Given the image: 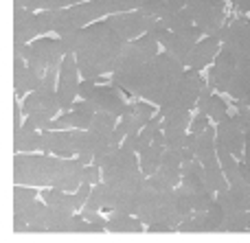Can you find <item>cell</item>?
Listing matches in <instances>:
<instances>
[{"label": "cell", "mask_w": 250, "mask_h": 243, "mask_svg": "<svg viewBox=\"0 0 250 243\" xmlns=\"http://www.w3.org/2000/svg\"><path fill=\"white\" fill-rule=\"evenodd\" d=\"M151 116H154V108L149 105V101H143V103L132 105V110L125 116H121L119 123L127 130V134H138L151 121Z\"/></svg>", "instance_id": "603a6c76"}, {"label": "cell", "mask_w": 250, "mask_h": 243, "mask_svg": "<svg viewBox=\"0 0 250 243\" xmlns=\"http://www.w3.org/2000/svg\"><path fill=\"white\" fill-rule=\"evenodd\" d=\"M202 29L198 24L189 26L185 31H178V33H171V37L165 44V51L171 57H176L182 66H187V59H189V53L193 51V46L202 39Z\"/></svg>", "instance_id": "5bb4252c"}, {"label": "cell", "mask_w": 250, "mask_h": 243, "mask_svg": "<svg viewBox=\"0 0 250 243\" xmlns=\"http://www.w3.org/2000/svg\"><path fill=\"white\" fill-rule=\"evenodd\" d=\"M167 151V143H165V131H160L154 138V143L145 149L143 153H138V162H141V171L149 178L158 171L160 160H163V153Z\"/></svg>", "instance_id": "7402d4cb"}, {"label": "cell", "mask_w": 250, "mask_h": 243, "mask_svg": "<svg viewBox=\"0 0 250 243\" xmlns=\"http://www.w3.org/2000/svg\"><path fill=\"white\" fill-rule=\"evenodd\" d=\"M204 83L207 81L200 77V70H195V68L185 70L180 81L173 86V90L169 92V96L160 103V114L167 116V114L178 112V110H191L195 103H198Z\"/></svg>", "instance_id": "52a82bcc"}, {"label": "cell", "mask_w": 250, "mask_h": 243, "mask_svg": "<svg viewBox=\"0 0 250 243\" xmlns=\"http://www.w3.org/2000/svg\"><path fill=\"white\" fill-rule=\"evenodd\" d=\"M173 195H176V206H178V213L182 215V219H187L189 215H193V204H191L189 191H187L182 184H178V187L173 188Z\"/></svg>", "instance_id": "60d3db41"}, {"label": "cell", "mask_w": 250, "mask_h": 243, "mask_svg": "<svg viewBox=\"0 0 250 243\" xmlns=\"http://www.w3.org/2000/svg\"><path fill=\"white\" fill-rule=\"evenodd\" d=\"M215 138H217V131L213 130V127H207V130L200 131V134H189L187 136L185 147H189L191 151H193L195 160H200L204 165V162L215 160L217 158Z\"/></svg>", "instance_id": "e0dca14e"}, {"label": "cell", "mask_w": 250, "mask_h": 243, "mask_svg": "<svg viewBox=\"0 0 250 243\" xmlns=\"http://www.w3.org/2000/svg\"><path fill=\"white\" fill-rule=\"evenodd\" d=\"M178 230L180 232H208L204 213H193V215H189L187 219H182V222L178 224Z\"/></svg>", "instance_id": "f35d334b"}, {"label": "cell", "mask_w": 250, "mask_h": 243, "mask_svg": "<svg viewBox=\"0 0 250 243\" xmlns=\"http://www.w3.org/2000/svg\"><path fill=\"white\" fill-rule=\"evenodd\" d=\"M40 151L60 158H73L75 147L70 130H42V149Z\"/></svg>", "instance_id": "2e32d148"}, {"label": "cell", "mask_w": 250, "mask_h": 243, "mask_svg": "<svg viewBox=\"0 0 250 243\" xmlns=\"http://www.w3.org/2000/svg\"><path fill=\"white\" fill-rule=\"evenodd\" d=\"M235 68H237V57H235V53L222 42V48H220V53H217L215 64H213V70H211V77H208V86H211L213 90L229 92Z\"/></svg>", "instance_id": "4fadbf2b"}, {"label": "cell", "mask_w": 250, "mask_h": 243, "mask_svg": "<svg viewBox=\"0 0 250 243\" xmlns=\"http://www.w3.org/2000/svg\"><path fill=\"white\" fill-rule=\"evenodd\" d=\"M165 22H167V26L171 29V33L185 31V29H189V26H193V24H195L193 16H191V11H189L187 7H180L171 18H169V20H165Z\"/></svg>", "instance_id": "d590c367"}, {"label": "cell", "mask_w": 250, "mask_h": 243, "mask_svg": "<svg viewBox=\"0 0 250 243\" xmlns=\"http://www.w3.org/2000/svg\"><path fill=\"white\" fill-rule=\"evenodd\" d=\"M204 219H207L208 232H224V210H222V206L217 204V197H215V204L204 213Z\"/></svg>", "instance_id": "8d00e7d4"}, {"label": "cell", "mask_w": 250, "mask_h": 243, "mask_svg": "<svg viewBox=\"0 0 250 243\" xmlns=\"http://www.w3.org/2000/svg\"><path fill=\"white\" fill-rule=\"evenodd\" d=\"M248 232H250V210H248Z\"/></svg>", "instance_id": "6f0895ef"}, {"label": "cell", "mask_w": 250, "mask_h": 243, "mask_svg": "<svg viewBox=\"0 0 250 243\" xmlns=\"http://www.w3.org/2000/svg\"><path fill=\"white\" fill-rule=\"evenodd\" d=\"M31 202H35V191L26 184L13 187V213H24Z\"/></svg>", "instance_id": "836d02e7"}, {"label": "cell", "mask_w": 250, "mask_h": 243, "mask_svg": "<svg viewBox=\"0 0 250 243\" xmlns=\"http://www.w3.org/2000/svg\"><path fill=\"white\" fill-rule=\"evenodd\" d=\"M145 2H149V0H143V4H145Z\"/></svg>", "instance_id": "91938a15"}, {"label": "cell", "mask_w": 250, "mask_h": 243, "mask_svg": "<svg viewBox=\"0 0 250 243\" xmlns=\"http://www.w3.org/2000/svg\"><path fill=\"white\" fill-rule=\"evenodd\" d=\"M176 7H187L204 35H215L224 26V0H171Z\"/></svg>", "instance_id": "ba28073f"}, {"label": "cell", "mask_w": 250, "mask_h": 243, "mask_svg": "<svg viewBox=\"0 0 250 243\" xmlns=\"http://www.w3.org/2000/svg\"><path fill=\"white\" fill-rule=\"evenodd\" d=\"M83 208H86V210H99V208L114 210V208H117V191H114L108 182H104V180H101L99 184H95V187H92L90 197H88V202H86V206H83Z\"/></svg>", "instance_id": "cb8c5ba5"}, {"label": "cell", "mask_w": 250, "mask_h": 243, "mask_svg": "<svg viewBox=\"0 0 250 243\" xmlns=\"http://www.w3.org/2000/svg\"><path fill=\"white\" fill-rule=\"evenodd\" d=\"M70 112H73V125L77 127V130H88L92 118H95V114H97V108L90 103V101L82 99V101H75Z\"/></svg>", "instance_id": "1f68e13d"}, {"label": "cell", "mask_w": 250, "mask_h": 243, "mask_svg": "<svg viewBox=\"0 0 250 243\" xmlns=\"http://www.w3.org/2000/svg\"><path fill=\"white\" fill-rule=\"evenodd\" d=\"M48 130H75V125H73V112H64L62 116L53 118V121L48 123Z\"/></svg>", "instance_id": "bcb514c9"}, {"label": "cell", "mask_w": 250, "mask_h": 243, "mask_svg": "<svg viewBox=\"0 0 250 243\" xmlns=\"http://www.w3.org/2000/svg\"><path fill=\"white\" fill-rule=\"evenodd\" d=\"M105 228L99 226V224L95 222H88V219H83L82 215L79 217H68L64 224H62V230L60 232H104Z\"/></svg>", "instance_id": "d6a6232c"}, {"label": "cell", "mask_w": 250, "mask_h": 243, "mask_svg": "<svg viewBox=\"0 0 250 243\" xmlns=\"http://www.w3.org/2000/svg\"><path fill=\"white\" fill-rule=\"evenodd\" d=\"M38 35L35 13L24 7H13V42H29Z\"/></svg>", "instance_id": "ffe728a7"}, {"label": "cell", "mask_w": 250, "mask_h": 243, "mask_svg": "<svg viewBox=\"0 0 250 243\" xmlns=\"http://www.w3.org/2000/svg\"><path fill=\"white\" fill-rule=\"evenodd\" d=\"M44 202H46L53 210H57L60 215H64V217H70L73 210H77V206H75V195L68 193V191H62V188L51 187L46 193H44Z\"/></svg>", "instance_id": "f1b7e54d"}, {"label": "cell", "mask_w": 250, "mask_h": 243, "mask_svg": "<svg viewBox=\"0 0 250 243\" xmlns=\"http://www.w3.org/2000/svg\"><path fill=\"white\" fill-rule=\"evenodd\" d=\"M195 108H198V112H204L215 123H220L224 116H229V103L220 94H200Z\"/></svg>", "instance_id": "83f0119b"}, {"label": "cell", "mask_w": 250, "mask_h": 243, "mask_svg": "<svg viewBox=\"0 0 250 243\" xmlns=\"http://www.w3.org/2000/svg\"><path fill=\"white\" fill-rule=\"evenodd\" d=\"M191 114L189 110H178V112H171L163 118V127H178V130H187L191 125Z\"/></svg>", "instance_id": "b9f144b4"}, {"label": "cell", "mask_w": 250, "mask_h": 243, "mask_svg": "<svg viewBox=\"0 0 250 243\" xmlns=\"http://www.w3.org/2000/svg\"><path fill=\"white\" fill-rule=\"evenodd\" d=\"M26 70H29V64H26L24 57L13 55V86H16V94L24 96V79H26Z\"/></svg>", "instance_id": "e575fe53"}, {"label": "cell", "mask_w": 250, "mask_h": 243, "mask_svg": "<svg viewBox=\"0 0 250 243\" xmlns=\"http://www.w3.org/2000/svg\"><path fill=\"white\" fill-rule=\"evenodd\" d=\"M136 215L145 226H149V224H167V226L176 228L182 222L173 191H156L147 178L141 184V200H138Z\"/></svg>", "instance_id": "277c9868"}, {"label": "cell", "mask_w": 250, "mask_h": 243, "mask_svg": "<svg viewBox=\"0 0 250 243\" xmlns=\"http://www.w3.org/2000/svg\"><path fill=\"white\" fill-rule=\"evenodd\" d=\"M165 131V143H167V149L171 151H180L187 143V134L185 130H178V127H163Z\"/></svg>", "instance_id": "ab89813d"}, {"label": "cell", "mask_w": 250, "mask_h": 243, "mask_svg": "<svg viewBox=\"0 0 250 243\" xmlns=\"http://www.w3.org/2000/svg\"><path fill=\"white\" fill-rule=\"evenodd\" d=\"M108 230L110 232H143V222L141 219H134L129 213L123 210H114L108 217Z\"/></svg>", "instance_id": "4dcf8cb0"}, {"label": "cell", "mask_w": 250, "mask_h": 243, "mask_svg": "<svg viewBox=\"0 0 250 243\" xmlns=\"http://www.w3.org/2000/svg\"><path fill=\"white\" fill-rule=\"evenodd\" d=\"M35 22H38V35L53 33V22H51V9L35 13Z\"/></svg>", "instance_id": "ee69618b"}, {"label": "cell", "mask_w": 250, "mask_h": 243, "mask_svg": "<svg viewBox=\"0 0 250 243\" xmlns=\"http://www.w3.org/2000/svg\"><path fill=\"white\" fill-rule=\"evenodd\" d=\"M145 230L147 232H171L173 226H167V224H149Z\"/></svg>", "instance_id": "816d5d0a"}, {"label": "cell", "mask_w": 250, "mask_h": 243, "mask_svg": "<svg viewBox=\"0 0 250 243\" xmlns=\"http://www.w3.org/2000/svg\"><path fill=\"white\" fill-rule=\"evenodd\" d=\"M207 127H208V116L204 112H198L195 114V118L191 121L189 130H191V134H200V131H204Z\"/></svg>", "instance_id": "c3c4849f"}, {"label": "cell", "mask_w": 250, "mask_h": 243, "mask_svg": "<svg viewBox=\"0 0 250 243\" xmlns=\"http://www.w3.org/2000/svg\"><path fill=\"white\" fill-rule=\"evenodd\" d=\"M57 96L64 112L73 110L75 101L79 96V66L75 53H66L60 64V77H57Z\"/></svg>", "instance_id": "30bf717a"}, {"label": "cell", "mask_w": 250, "mask_h": 243, "mask_svg": "<svg viewBox=\"0 0 250 243\" xmlns=\"http://www.w3.org/2000/svg\"><path fill=\"white\" fill-rule=\"evenodd\" d=\"M239 173L244 175V180H246V182H250V160H246V158H244V160H239Z\"/></svg>", "instance_id": "f5cc1de1"}, {"label": "cell", "mask_w": 250, "mask_h": 243, "mask_svg": "<svg viewBox=\"0 0 250 243\" xmlns=\"http://www.w3.org/2000/svg\"><path fill=\"white\" fill-rule=\"evenodd\" d=\"M224 232H248V213L237 210V213L224 215Z\"/></svg>", "instance_id": "74e56055"}, {"label": "cell", "mask_w": 250, "mask_h": 243, "mask_svg": "<svg viewBox=\"0 0 250 243\" xmlns=\"http://www.w3.org/2000/svg\"><path fill=\"white\" fill-rule=\"evenodd\" d=\"M220 48H222V39L217 37V35H207V37H202L193 46V51L189 53L187 68H195V70L207 68V66L217 57Z\"/></svg>", "instance_id": "ac0fdd59"}, {"label": "cell", "mask_w": 250, "mask_h": 243, "mask_svg": "<svg viewBox=\"0 0 250 243\" xmlns=\"http://www.w3.org/2000/svg\"><path fill=\"white\" fill-rule=\"evenodd\" d=\"M233 121L239 125V130H244V131L250 130V108L246 101H237V110L233 114Z\"/></svg>", "instance_id": "7bdbcfd3"}, {"label": "cell", "mask_w": 250, "mask_h": 243, "mask_svg": "<svg viewBox=\"0 0 250 243\" xmlns=\"http://www.w3.org/2000/svg\"><path fill=\"white\" fill-rule=\"evenodd\" d=\"M248 92H250V59H242L237 61V68H235L233 79H230L229 94L235 101H244L248 96Z\"/></svg>", "instance_id": "484cf974"}, {"label": "cell", "mask_w": 250, "mask_h": 243, "mask_svg": "<svg viewBox=\"0 0 250 243\" xmlns=\"http://www.w3.org/2000/svg\"><path fill=\"white\" fill-rule=\"evenodd\" d=\"M90 191H92V184L82 182V187H79L77 191L73 193V195H75V206H77V210H82L83 206H86L88 197H90Z\"/></svg>", "instance_id": "7dc6e473"}, {"label": "cell", "mask_w": 250, "mask_h": 243, "mask_svg": "<svg viewBox=\"0 0 250 243\" xmlns=\"http://www.w3.org/2000/svg\"><path fill=\"white\" fill-rule=\"evenodd\" d=\"M217 140L226 145L237 158H244V143H246V131L239 130V125L233 121V116H224L217 123Z\"/></svg>", "instance_id": "d6986e66"}, {"label": "cell", "mask_w": 250, "mask_h": 243, "mask_svg": "<svg viewBox=\"0 0 250 243\" xmlns=\"http://www.w3.org/2000/svg\"><path fill=\"white\" fill-rule=\"evenodd\" d=\"M156 173L163 175L169 184L178 187V184L182 182V160H180V156H178V151L167 149V151L163 153V160H160V167Z\"/></svg>", "instance_id": "f546056e"}, {"label": "cell", "mask_w": 250, "mask_h": 243, "mask_svg": "<svg viewBox=\"0 0 250 243\" xmlns=\"http://www.w3.org/2000/svg\"><path fill=\"white\" fill-rule=\"evenodd\" d=\"M82 180L83 182H88V184H99L101 180H104V173H101V167H97V165H86L83 167V171H82Z\"/></svg>", "instance_id": "f6af8a7d"}, {"label": "cell", "mask_w": 250, "mask_h": 243, "mask_svg": "<svg viewBox=\"0 0 250 243\" xmlns=\"http://www.w3.org/2000/svg\"><path fill=\"white\" fill-rule=\"evenodd\" d=\"M248 13H250V0H248Z\"/></svg>", "instance_id": "680465c9"}, {"label": "cell", "mask_w": 250, "mask_h": 243, "mask_svg": "<svg viewBox=\"0 0 250 243\" xmlns=\"http://www.w3.org/2000/svg\"><path fill=\"white\" fill-rule=\"evenodd\" d=\"M182 75H185V66L176 57H171L167 51L158 53L147 66L138 96H143L149 103L160 105L169 96V92L173 90V86L180 81Z\"/></svg>", "instance_id": "3957f363"}, {"label": "cell", "mask_w": 250, "mask_h": 243, "mask_svg": "<svg viewBox=\"0 0 250 243\" xmlns=\"http://www.w3.org/2000/svg\"><path fill=\"white\" fill-rule=\"evenodd\" d=\"M230 2H233L239 11H246L248 13V0H230Z\"/></svg>", "instance_id": "11a10c76"}, {"label": "cell", "mask_w": 250, "mask_h": 243, "mask_svg": "<svg viewBox=\"0 0 250 243\" xmlns=\"http://www.w3.org/2000/svg\"><path fill=\"white\" fill-rule=\"evenodd\" d=\"M108 24L114 29V33L123 39V42H132V39L145 35L147 31L154 26L156 18L149 13L141 11V9H134V11H123V13H114V16L105 18Z\"/></svg>", "instance_id": "9c48e42d"}, {"label": "cell", "mask_w": 250, "mask_h": 243, "mask_svg": "<svg viewBox=\"0 0 250 243\" xmlns=\"http://www.w3.org/2000/svg\"><path fill=\"white\" fill-rule=\"evenodd\" d=\"M13 7H24L29 11H44L46 0H13Z\"/></svg>", "instance_id": "681fc988"}, {"label": "cell", "mask_w": 250, "mask_h": 243, "mask_svg": "<svg viewBox=\"0 0 250 243\" xmlns=\"http://www.w3.org/2000/svg\"><path fill=\"white\" fill-rule=\"evenodd\" d=\"M55 158L53 153H18L13 158V182L51 188Z\"/></svg>", "instance_id": "8992f818"}, {"label": "cell", "mask_w": 250, "mask_h": 243, "mask_svg": "<svg viewBox=\"0 0 250 243\" xmlns=\"http://www.w3.org/2000/svg\"><path fill=\"white\" fill-rule=\"evenodd\" d=\"M97 108V112H110L114 116H125L132 110V105H127V101L123 99L121 90L117 83H105V86H95V90L88 94V99Z\"/></svg>", "instance_id": "8fae6325"}, {"label": "cell", "mask_w": 250, "mask_h": 243, "mask_svg": "<svg viewBox=\"0 0 250 243\" xmlns=\"http://www.w3.org/2000/svg\"><path fill=\"white\" fill-rule=\"evenodd\" d=\"M31 48L38 57H42L46 61L48 68L53 66H60L62 59L66 57V48L62 44V39H55V37H38L31 42Z\"/></svg>", "instance_id": "44dd1931"}, {"label": "cell", "mask_w": 250, "mask_h": 243, "mask_svg": "<svg viewBox=\"0 0 250 243\" xmlns=\"http://www.w3.org/2000/svg\"><path fill=\"white\" fill-rule=\"evenodd\" d=\"M82 160L79 158H55V167H53V180L51 187L53 188H62V191L75 193L82 187V171H83Z\"/></svg>", "instance_id": "7c38bea8"}, {"label": "cell", "mask_w": 250, "mask_h": 243, "mask_svg": "<svg viewBox=\"0 0 250 243\" xmlns=\"http://www.w3.org/2000/svg\"><path fill=\"white\" fill-rule=\"evenodd\" d=\"M125 42L114 33L108 20H97L79 31V44L75 48L79 75L83 79H97L99 75L112 70Z\"/></svg>", "instance_id": "6da1fadb"}, {"label": "cell", "mask_w": 250, "mask_h": 243, "mask_svg": "<svg viewBox=\"0 0 250 243\" xmlns=\"http://www.w3.org/2000/svg\"><path fill=\"white\" fill-rule=\"evenodd\" d=\"M224 44L235 53L237 61L250 59V20L248 18H237L229 26V35H226Z\"/></svg>", "instance_id": "9a60e30c"}, {"label": "cell", "mask_w": 250, "mask_h": 243, "mask_svg": "<svg viewBox=\"0 0 250 243\" xmlns=\"http://www.w3.org/2000/svg\"><path fill=\"white\" fill-rule=\"evenodd\" d=\"M95 79H83L82 83H79V96H82V99H88V94H90L92 90H95Z\"/></svg>", "instance_id": "f907efd6"}, {"label": "cell", "mask_w": 250, "mask_h": 243, "mask_svg": "<svg viewBox=\"0 0 250 243\" xmlns=\"http://www.w3.org/2000/svg\"><path fill=\"white\" fill-rule=\"evenodd\" d=\"M244 101H246V103H248V108H250V92H248V96H246V99H244Z\"/></svg>", "instance_id": "9f6ffc18"}, {"label": "cell", "mask_w": 250, "mask_h": 243, "mask_svg": "<svg viewBox=\"0 0 250 243\" xmlns=\"http://www.w3.org/2000/svg\"><path fill=\"white\" fill-rule=\"evenodd\" d=\"M13 149L16 153H33L42 149V131L31 125H22L13 131Z\"/></svg>", "instance_id": "d4e9b609"}, {"label": "cell", "mask_w": 250, "mask_h": 243, "mask_svg": "<svg viewBox=\"0 0 250 243\" xmlns=\"http://www.w3.org/2000/svg\"><path fill=\"white\" fill-rule=\"evenodd\" d=\"M101 173H104V182H108L114 191H121L127 187H136L143 180L147 178L141 171V162H138V153L132 147H125L121 145L119 149H114L108 158H105L104 167H101Z\"/></svg>", "instance_id": "5b68a950"}, {"label": "cell", "mask_w": 250, "mask_h": 243, "mask_svg": "<svg viewBox=\"0 0 250 243\" xmlns=\"http://www.w3.org/2000/svg\"><path fill=\"white\" fill-rule=\"evenodd\" d=\"M156 55H158V39L151 33L141 35V37L132 39V42H125L119 57L114 59L112 70H110L112 81L117 86L125 88V90L138 94L147 66Z\"/></svg>", "instance_id": "7a4b0ae2"}, {"label": "cell", "mask_w": 250, "mask_h": 243, "mask_svg": "<svg viewBox=\"0 0 250 243\" xmlns=\"http://www.w3.org/2000/svg\"><path fill=\"white\" fill-rule=\"evenodd\" d=\"M244 158L250 160V130L246 131V143H244Z\"/></svg>", "instance_id": "db71d44e"}, {"label": "cell", "mask_w": 250, "mask_h": 243, "mask_svg": "<svg viewBox=\"0 0 250 243\" xmlns=\"http://www.w3.org/2000/svg\"><path fill=\"white\" fill-rule=\"evenodd\" d=\"M202 180L213 193H224V191L230 188V184H229V180H226V175H224V171H222V165H220L217 158L202 165Z\"/></svg>", "instance_id": "4316f807"}]
</instances>
